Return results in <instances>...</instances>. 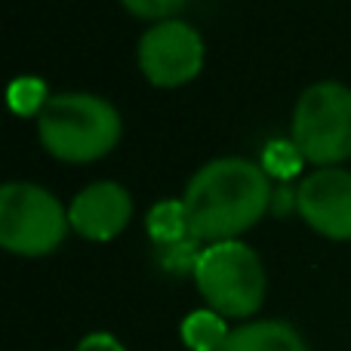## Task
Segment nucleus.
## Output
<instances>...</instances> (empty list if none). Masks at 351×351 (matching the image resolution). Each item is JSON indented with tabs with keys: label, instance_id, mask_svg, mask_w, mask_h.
Masks as SVG:
<instances>
[{
	"label": "nucleus",
	"instance_id": "1a4fd4ad",
	"mask_svg": "<svg viewBox=\"0 0 351 351\" xmlns=\"http://www.w3.org/2000/svg\"><path fill=\"white\" fill-rule=\"evenodd\" d=\"M219 351H308V342L287 321H247Z\"/></svg>",
	"mask_w": 351,
	"mask_h": 351
},
{
	"label": "nucleus",
	"instance_id": "f03ea898",
	"mask_svg": "<svg viewBox=\"0 0 351 351\" xmlns=\"http://www.w3.org/2000/svg\"><path fill=\"white\" fill-rule=\"evenodd\" d=\"M121 114L111 102L90 93H62L37 117L40 145L68 164L99 160L121 139Z\"/></svg>",
	"mask_w": 351,
	"mask_h": 351
},
{
	"label": "nucleus",
	"instance_id": "f257e3e1",
	"mask_svg": "<svg viewBox=\"0 0 351 351\" xmlns=\"http://www.w3.org/2000/svg\"><path fill=\"white\" fill-rule=\"evenodd\" d=\"M271 182L259 164L219 158L200 167L185 188V216L194 241L225 243L253 228L271 206Z\"/></svg>",
	"mask_w": 351,
	"mask_h": 351
},
{
	"label": "nucleus",
	"instance_id": "ddd939ff",
	"mask_svg": "<svg viewBox=\"0 0 351 351\" xmlns=\"http://www.w3.org/2000/svg\"><path fill=\"white\" fill-rule=\"evenodd\" d=\"M302 164H305V158L293 145V139H274L262 152V170L268 176H274V179H293V176L302 170Z\"/></svg>",
	"mask_w": 351,
	"mask_h": 351
},
{
	"label": "nucleus",
	"instance_id": "f8f14e48",
	"mask_svg": "<svg viewBox=\"0 0 351 351\" xmlns=\"http://www.w3.org/2000/svg\"><path fill=\"white\" fill-rule=\"evenodd\" d=\"M49 99L53 96H49L47 84H43L40 77H16L10 84V90H6V102H10V108L22 117H31V114L40 117V111L47 108Z\"/></svg>",
	"mask_w": 351,
	"mask_h": 351
},
{
	"label": "nucleus",
	"instance_id": "2eb2a0df",
	"mask_svg": "<svg viewBox=\"0 0 351 351\" xmlns=\"http://www.w3.org/2000/svg\"><path fill=\"white\" fill-rule=\"evenodd\" d=\"M121 3L139 19H158V22H167V19H173L176 12L182 10L185 0H121Z\"/></svg>",
	"mask_w": 351,
	"mask_h": 351
},
{
	"label": "nucleus",
	"instance_id": "7ed1b4c3",
	"mask_svg": "<svg viewBox=\"0 0 351 351\" xmlns=\"http://www.w3.org/2000/svg\"><path fill=\"white\" fill-rule=\"evenodd\" d=\"M194 284H197L206 308L222 315L225 321L253 317L265 302L268 290L262 259L253 247L241 241L210 243L200 250L197 265H194Z\"/></svg>",
	"mask_w": 351,
	"mask_h": 351
},
{
	"label": "nucleus",
	"instance_id": "4468645a",
	"mask_svg": "<svg viewBox=\"0 0 351 351\" xmlns=\"http://www.w3.org/2000/svg\"><path fill=\"white\" fill-rule=\"evenodd\" d=\"M197 256H200L197 241H191V237L182 243H170V247H158V262L167 268V271H176V274H182V271L194 274Z\"/></svg>",
	"mask_w": 351,
	"mask_h": 351
},
{
	"label": "nucleus",
	"instance_id": "423d86ee",
	"mask_svg": "<svg viewBox=\"0 0 351 351\" xmlns=\"http://www.w3.org/2000/svg\"><path fill=\"white\" fill-rule=\"evenodd\" d=\"M139 68L154 86H182L204 68V40L182 19L154 22L139 40Z\"/></svg>",
	"mask_w": 351,
	"mask_h": 351
},
{
	"label": "nucleus",
	"instance_id": "9d476101",
	"mask_svg": "<svg viewBox=\"0 0 351 351\" xmlns=\"http://www.w3.org/2000/svg\"><path fill=\"white\" fill-rule=\"evenodd\" d=\"M179 336L188 351H219L228 342L231 330L228 321L222 315H216L213 308H197L182 321Z\"/></svg>",
	"mask_w": 351,
	"mask_h": 351
},
{
	"label": "nucleus",
	"instance_id": "20e7f679",
	"mask_svg": "<svg viewBox=\"0 0 351 351\" xmlns=\"http://www.w3.org/2000/svg\"><path fill=\"white\" fill-rule=\"evenodd\" d=\"M293 145L317 170L351 158V90L336 80L311 84L293 111Z\"/></svg>",
	"mask_w": 351,
	"mask_h": 351
},
{
	"label": "nucleus",
	"instance_id": "6e6552de",
	"mask_svg": "<svg viewBox=\"0 0 351 351\" xmlns=\"http://www.w3.org/2000/svg\"><path fill=\"white\" fill-rule=\"evenodd\" d=\"M133 216V200L117 182H93L68 206V222L86 241L105 243L127 228Z\"/></svg>",
	"mask_w": 351,
	"mask_h": 351
},
{
	"label": "nucleus",
	"instance_id": "dca6fc26",
	"mask_svg": "<svg viewBox=\"0 0 351 351\" xmlns=\"http://www.w3.org/2000/svg\"><path fill=\"white\" fill-rule=\"evenodd\" d=\"M74 351H127V348H123V342L117 339L114 333H105V330H99V333L84 336Z\"/></svg>",
	"mask_w": 351,
	"mask_h": 351
},
{
	"label": "nucleus",
	"instance_id": "0eeeda50",
	"mask_svg": "<svg viewBox=\"0 0 351 351\" xmlns=\"http://www.w3.org/2000/svg\"><path fill=\"white\" fill-rule=\"evenodd\" d=\"M296 210L317 234L351 241V173L324 167L305 176L296 188Z\"/></svg>",
	"mask_w": 351,
	"mask_h": 351
},
{
	"label": "nucleus",
	"instance_id": "39448f33",
	"mask_svg": "<svg viewBox=\"0 0 351 351\" xmlns=\"http://www.w3.org/2000/svg\"><path fill=\"white\" fill-rule=\"evenodd\" d=\"M68 213L40 185L10 182L0 188V247L19 256H47L65 241Z\"/></svg>",
	"mask_w": 351,
	"mask_h": 351
},
{
	"label": "nucleus",
	"instance_id": "9b49d317",
	"mask_svg": "<svg viewBox=\"0 0 351 351\" xmlns=\"http://www.w3.org/2000/svg\"><path fill=\"white\" fill-rule=\"evenodd\" d=\"M145 225H148V237L154 241V247H170V243H182L191 237L182 200H160V204H154Z\"/></svg>",
	"mask_w": 351,
	"mask_h": 351
}]
</instances>
